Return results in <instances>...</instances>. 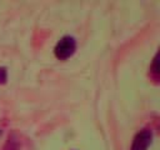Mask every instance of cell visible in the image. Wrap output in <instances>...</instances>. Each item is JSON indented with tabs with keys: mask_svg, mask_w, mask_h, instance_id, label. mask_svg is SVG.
Here are the masks:
<instances>
[{
	"mask_svg": "<svg viewBox=\"0 0 160 150\" xmlns=\"http://www.w3.org/2000/svg\"><path fill=\"white\" fill-rule=\"evenodd\" d=\"M76 49V41L72 36H62L55 45L54 52L55 56L60 60H65L70 58Z\"/></svg>",
	"mask_w": 160,
	"mask_h": 150,
	"instance_id": "6da1fadb",
	"label": "cell"
},
{
	"mask_svg": "<svg viewBox=\"0 0 160 150\" xmlns=\"http://www.w3.org/2000/svg\"><path fill=\"white\" fill-rule=\"evenodd\" d=\"M151 139H152V134L150 130L139 131L134 138V141H132L130 150H146L151 142Z\"/></svg>",
	"mask_w": 160,
	"mask_h": 150,
	"instance_id": "7a4b0ae2",
	"label": "cell"
},
{
	"mask_svg": "<svg viewBox=\"0 0 160 150\" xmlns=\"http://www.w3.org/2000/svg\"><path fill=\"white\" fill-rule=\"evenodd\" d=\"M6 78H8V72H6V69L5 68H0V82H5L6 81Z\"/></svg>",
	"mask_w": 160,
	"mask_h": 150,
	"instance_id": "3957f363",
	"label": "cell"
},
{
	"mask_svg": "<svg viewBox=\"0 0 160 150\" xmlns=\"http://www.w3.org/2000/svg\"><path fill=\"white\" fill-rule=\"evenodd\" d=\"M152 71L155 74H158V69H156V59H154V62H152Z\"/></svg>",
	"mask_w": 160,
	"mask_h": 150,
	"instance_id": "277c9868",
	"label": "cell"
}]
</instances>
